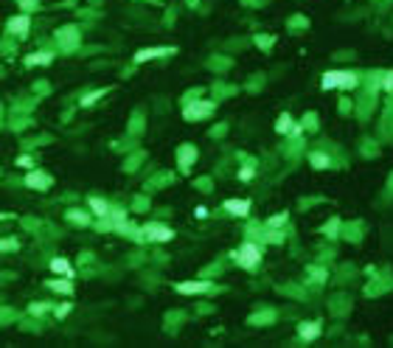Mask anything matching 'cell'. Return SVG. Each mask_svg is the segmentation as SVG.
<instances>
[{
    "label": "cell",
    "instance_id": "2e32d148",
    "mask_svg": "<svg viewBox=\"0 0 393 348\" xmlns=\"http://www.w3.org/2000/svg\"><path fill=\"white\" fill-rule=\"evenodd\" d=\"M340 85V70H329V73H323V79H320V87L323 90H331Z\"/></svg>",
    "mask_w": 393,
    "mask_h": 348
},
{
    "label": "cell",
    "instance_id": "ffe728a7",
    "mask_svg": "<svg viewBox=\"0 0 393 348\" xmlns=\"http://www.w3.org/2000/svg\"><path fill=\"white\" fill-rule=\"evenodd\" d=\"M303 127H306V129H315V127H318V115H315V112H309V115L303 118Z\"/></svg>",
    "mask_w": 393,
    "mask_h": 348
},
{
    "label": "cell",
    "instance_id": "7402d4cb",
    "mask_svg": "<svg viewBox=\"0 0 393 348\" xmlns=\"http://www.w3.org/2000/svg\"><path fill=\"white\" fill-rule=\"evenodd\" d=\"M287 222V214H278V217H272V219H267V227H276V225H284Z\"/></svg>",
    "mask_w": 393,
    "mask_h": 348
},
{
    "label": "cell",
    "instance_id": "7c38bea8",
    "mask_svg": "<svg viewBox=\"0 0 393 348\" xmlns=\"http://www.w3.org/2000/svg\"><path fill=\"white\" fill-rule=\"evenodd\" d=\"M48 289H53V292H62V295H73V281L65 275L62 281H48Z\"/></svg>",
    "mask_w": 393,
    "mask_h": 348
},
{
    "label": "cell",
    "instance_id": "9c48e42d",
    "mask_svg": "<svg viewBox=\"0 0 393 348\" xmlns=\"http://www.w3.org/2000/svg\"><path fill=\"white\" fill-rule=\"evenodd\" d=\"M225 211L233 214V217H247L250 214V200H225Z\"/></svg>",
    "mask_w": 393,
    "mask_h": 348
},
{
    "label": "cell",
    "instance_id": "5bb4252c",
    "mask_svg": "<svg viewBox=\"0 0 393 348\" xmlns=\"http://www.w3.org/2000/svg\"><path fill=\"white\" fill-rule=\"evenodd\" d=\"M292 115H289V112H281V115H278V121H276V132H281V135H289V132H292Z\"/></svg>",
    "mask_w": 393,
    "mask_h": 348
},
{
    "label": "cell",
    "instance_id": "30bf717a",
    "mask_svg": "<svg viewBox=\"0 0 393 348\" xmlns=\"http://www.w3.org/2000/svg\"><path fill=\"white\" fill-rule=\"evenodd\" d=\"M28 26H31L28 14H17V17H11V20L6 23V31H11V34H26Z\"/></svg>",
    "mask_w": 393,
    "mask_h": 348
},
{
    "label": "cell",
    "instance_id": "d6986e66",
    "mask_svg": "<svg viewBox=\"0 0 393 348\" xmlns=\"http://www.w3.org/2000/svg\"><path fill=\"white\" fill-rule=\"evenodd\" d=\"M68 219L76 222V225H87V222H90V217H87V214H79V211H68Z\"/></svg>",
    "mask_w": 393,
    "mask_h": 348
},
{
    "label": "cell",
    "instance_id": "cb8c5ba5",
    "mask_svg": "<svg viewBox=\"0 0 393 348\" xmlns=\"http://www.w3.org/2000/svg\"><path fill=\"white\" fill-rule=\"evenodd\" d=\"M17 166H23V169H31V158H26V154H23V158H17Z\"/></svg>",
    "mask_w": 393,
    "mask_h": 348
},
{
    "label": "cell",
    "instance_id": "4fadbf2b",
    "mask_svg": "<svg viewBox=\"0 0 393 348\" xmlns=\"http://www.w3.org/2000/svg\"><path fill=\"white\" fill-rule=\"evenodd\" d=\"M51 273L73 278V267H70V261H68V259H53V261H51Z\"/></svg>",
    "mask_w": 393,
    "mask_h": 348
},
{
    "label": "cell",
    "instance_id": "83f0119b",
    "mask_svg": "<svg viewBox=\"0 0 393 348\" xmlns=\"http://www.w3.org/2000/svg\"><path fill=\"white\" fill-rule=\"evenodd\" d=\"M14 247H17L14 242H0V250H14Z\"/></svg>",
    "mask_w": 393,
    "mask_h": 348
},
{
    "label": "cell",
    "instance_id": "9a60e30c",
    "mask_svg": "<svg viewBox=\"0 0 393 348\" xmlns=\"http://www.w3.org/2000/svg\"><path fill=\"white\" fill-rule=\"evenodd\" d=\"M177 158H180V166H183V171H188V166H191V163H194V158H196V149L186 146V149H180V152H177Z\"/></svg>",
    "mask_w": 393,
    "mask_h": 348
},
{
    "label": "cell",
    "instance_id": "7a4b0ae2",
    "mask_svg": "<svg viewBox=\"0 0 393 348\" xmlns=\"http://www.w3.org/2000/svg\"><path fill=\"white\" fill-rule=\"evenodd\" d=\"M141 239L144 242H171L174 239V230L166 225H158V222H149V225L141 227Z\"/></svg>",
    "mask_w": 393,
    "mask_h": 348
},
{
    "label": "cell",
    "instance_id": "5b68a950",
    "mask_svg": "<svg viewBox=\"0 0 393 348\" xmlns=\"http://www.w3.org/2000/svg\"><path fill=\"white\" fill-rule=\"evenodd\" d=\"M320 334V320H306V323H298V337L303 343H312L315 337Z\"/></svg>",
    "mask_w": 393,
    "mask_h": 348
},
{
    "label": "cell",
    "instance_id": "ba28073f",
    "mask_svg": "<svg viewBox=\"0 0 393 348\" xmlns=\"http://www.w3.org/2000/svg\"><path fill=\"white\" fill-rule=\"evenodd\" d=\"M177 292L183 295H196V292H208L211 289V281H186V284H177Z\"/></svg>",
    "mask_w": 393,
    "mask_h": 348
},
{
    "label": "cell",
    "instance_id": "8fae6325",
    "mask_svg": "<svg viewBox=\"0 0 393 348\" xmlns=\"http://www.w3.org/2000/svg\"><path fill=\"white\" fill-rule=\"evenodd\" d=\"M360 85V73H354V70H340V90H351Z\"/></svg>",
    "mask_w": 393,
    "mask_h": 348
},
{
    "label": "cell",
    "instance_id": "d4e9b609",
    "mask_svg": "<svg viewBox=\"0 0 393 348\" xmlns=\"http://www.w3.org/2000/svg\"><path fill=\"white\" fill-rule=\"evenodd\" d=\"M68 312H70V303H62V306H59V309H56V317H65V315H68Z\"/></svg>",
    "mask_w": 393,
    "mask_h": 348
},
{
    "label": "cell",
    "instance_id": "6da1fadb",
    "mask_svg": "<svg viewBox=\"0 0 393 348\" xmlns=\"http://www.w3.org/2000/svg\"><path fill=\"white\" fill-rule=\"evenodd\" d=\"M233 259L239 267H245V269H256L259 267V261H261V247L259 244H253V242H245L239 250L233 253Z\"/></svg>",
    "mask_w": 393,
    "mask_h": 348
},
{
    "label": "cell",
    "instance_id": "4316f807",
    "mask_svg": "<svg viewBox=\"0 0 393 348\" xmlns=\"http://www.w3.org/2000/svg\"><path fill=\"white\" fill-rule=\"evenodd\" d=\"M385 87H388V90H393V73H390V70H388V73H385Z\"/></svg>",
    "mask_w": 393,
    "mask_h": 348
},
{
    "label": "cell",
    "instance_id": "8992f818",
    "mask_svg": "<svg viewBox=\"0 0 393 348\" xmlns=\"http://www.w3.org/2000/svg\"><path fill=\"white\" fill-rule=\"evenodd\" d=\"M51 185V177L45 171H31L26 174V188H34V191H45Z\"/></svg>",
    "mask_w": 393,
    "mask_h": 348
},
{
    "label": "cell",
    "instance_id": "ac0fdd59",
    "mask_svg": "<svg viewBox=\"0 0 393 348\" xmlns=\"http://www.w3.org/2000/svg\"><path fill=\"white\" fill-rule=\"evenodd\" d=\"M312 166H315V169H329V166H331V158H326V154H312Z\"/></svg>",
    "mask_w": 393,
    "mask_h": 348
},
{
    "label": "cell",
    "instance_id": "277c9868",
    "mask_svg": "<svg viewBox=\"0 0 393 348\" xmlns=\"http://www.w3.org/2000/svg\"><path fill=\"white\" fill-rule=\"evenodd\" d=\"M213 112V101H191V104L183 107V118L186 121H196L202 115H211Z\"/></svg>",
    "mask_w": 393,
    "mask_h": 348
},
{
    "label": "cell",
    "instance_id": "484cf974",
    "mask_svg": "<svg viewBox=\"0 0 393 348\" xmlns=\"http://www.w3.org/2000/svg\"><path fill=\"white\" fill-rule=\"evenodd\" d=\"M253 174H256L253 169H242V171H239V177H242V180H250V177H253Z\"/></svg>",
    "mask_w": 393,
    "mask_h": 348
},
{
    "label": "cell",
    "instance_id": "e0dca14e",
    "mask_svg": "<svg viewBox=\"0 0 393 348\" xmlns=\"http://www.w3.org/2000/svg\"><path fill=\"white\" fill-rule=\"evenodd\" d=\"M51 62V53L48 51H40V53H31V56H26V65L28 68H34V65H48Z\"/></svg>",
    "mask_w": 393,
    "mask_h": 348
},
{
    "label": "cell",
    "instance_id": "603a6c76",
    "mask_svg": "<svg viewBox=\"0 0 393 348\" xmlns=\"http://www.w3.org/2000/svg\"><path fill=\"white\" fill-rule=\"evenodd\" d=\"M43 312H48V303H34L31 306V315H43Z\"/></svg>",
    "mask_w": 393,
    "mask_h": 348
},
{
    "label": "cell",
    "instance_id": "3957f363",
    "mask_svg": "<svg viewBox=\"0 0 393 348\" xmlns=\"http://www.w3.org/2000/svg\"><path fill=\"white\" fill-rule=\"evenodd\" d=\"M174 53V48L171 45H152V48H141L138 53H135V65H144L149 59H158V56H171Z\"/></svg>",
    "mask_w": 393,
    "mask_h": 348
},
{
    "label": "cell",
    "instance_id": "52a82bcc",
    "mask_svg": "<svg viewBox=\"0 0 393 348\" xmlns=\"http://www.w3.org/2000/svg\"><path fill=\"white\" fill-rule=\"evenodd\" d=\"M87 208H90V214L93 217H99V219H104V217H110V202L104 200V197H90V200H87Z\"/></svg>",
    "mask_w": 393,
    "mask_h": 348
},
{
    "label": "cell",
    "instance_id": "44dd1931",
    "mask_svg": "<svg viewBox=\"0 0 393 348\" xmlns=\"http://www.w3.org/2000/svg\"><path fill=\"white\" fill-rule=\"evenodd\" d=\"M101 93H104V90H96V93H90V95H85V99H82V107H90L93 104V101H96L99 99V95Z\"/></svg>",
    "mask_w": 393,
    "mask_h": 348
}]
</instances>
